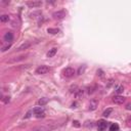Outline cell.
Wrapping results in <instances>:
<instances>
[{"label":"cell","instance_id":"obj_1","mask_svg":"<svg viewBox=\"0 0 131 131\" xmlns=\"http://www.w3.org/2000/svg\"><path fill=\"white\" fill-rule=\"evenodd\" d=\"M48 72H49V68L44 65L40 66V67L36 69V74H38V75H44V74H47Z\"/></svg>","mask_w":131,"mask_h":131},{"label":"cell","instance_id":"obj_2","mask_svg":"<svg viewBox=\"0 0 131 131\" xmlns=\"http://www.w3.org/2000/svg\"><path fill=\"white\" fill-rule=\"evenodd\" d=\"M63 74H64V76L65 77H67V78H71V77H73L74 76V74H75V70L73 68H71V67H68V68H66L65 70L63 71Z\"/></svg>","mask_w":131,"mask_h":131},{"label":"cell","instance_id":"obj_3","mask_svg":"<svg viewBox=\"0 0 131 131\" xmlns=\"http://www.w3.org/2000/svg\"><path fill=\"white\" fill-rule=\"evenodd\" d=\"M27 4H28V6H30L31 8H37L42 5V2L39 1V0H34V1H28Z\"/></svg>","mask_w":131,"mask_h":131},{"label":"cell","instance_id":"obj_4","mask_svg":"<svg viewBox=\"0 0 131 131\" xmlns=\"http://www.w3.org/2000/svg\"><path fill=\"white\" fill-rule=\"evenodd\" d=\"M113 102L116 105H122L123 102H125V97L121 95H116L113 97Z\"/></svg>","mask_w":131,"mask_h":131},{"label":"cell","instance_id":"obj_5","mask_svg":"<svg viewBox=\"0 0 131 131\" xmlns=\"http://www.w3.org/2000/svg\"><path fill=\"white\" fill-rule=\"evenodd\" d=\"M65 17H66V11L65 10H58V11L53 13V17L57 18V20H63Z\"/></svg>","mask_w":131,"mask_h":131},{"label":"cell","instance_id":"obj_6","mask_svg":"<svg viewBox=\"0 0 131 131\" xmlns=\"http://www.w3.org/2000/svg\"><path fill=\"white\" fill-rule=\"evenodd\" d=\"M3 38H4V40L7 43H10L12 40H13V34L11 32H7V33L4 34V37H3Z\"/></svg>","mask_w":131,"mask_h":131},{"label":"cell","instance_id":"obj_7","mask_svg":"<svg viewBox=\"0 0 131 131\" xmlns=\"http://www.w3.org/2000/svg\"><path fill=\"white\" fill-rule=\"evenodd\" d=\"M107 122H105V120H100V121H98V124H97V126H98V129L100 130V131H104L105 128H107Z\"/></svg>","mask_w":131,"mask_h":131},{"label":"cell","instance_id":"obj_8","mask_svg":"<svg viewBox=\"0 0 131 131\" xmlns=\"http://www.w3.org/2000/svg\"><path fill=\"white\" fill-rule=\"evenodd\" d=\"M97 105H98V102L97 100H95V99H92L91 101H90V105H89V110L90 111H94L96 107H97Z\"/></svg>","mask_w":131,"mask_h":131},{"label":"cell","instance_id":"obj_9","mask_svg":"<svg viewBox=\"0 0 131 131\" xmlns=\"http://www.w3.org/2000/svg\"><path fill=\"white\" fill-rule=\"evenodd\" d=\"M31 46V43H29V42H26V43H23L20 47L17 48V50L18 51H21V50H25V49H27V48H29Z\"/></svg>","mask_w":131,"mask_h":131},{"label":"cell","instance_id":"obj_10","mask_svg":"<svg viewBox=\"0 0 131 131\" xmlns=\"http://www.w3.org/2000/svg\"><path fill=\"white\" fill-rule=\"evenodd\" d=\"M57 48H51L50 50L47 52V57H53L54 55L57 54Z\"/></svg>","mask_w":131,"mask_h":131},{"label":"cell","instance_id":"obj_11","mask_svg":"<svg viewBox=\"0 0 131 131\" xmlns=\"http://www.w3.org/2000/svg\"><path fill=\"white\" fill-rule=\"evenodd\" d=\"M58 32H60V30L57 29V28H48V29H47V33L48 34H51V35L57 34Z\"/></svg>","mask_w":131,"mask_h":131},{"label":"cell","instance_id":"obj_12","mask_svg":"<svg viewBox=\"0 0 131 131\" xmlns=\"http://www.w3.org/2000/svg\"><path fill=\"white\" fill-rule=\"evenodd\" d=\"M47 102H48V99L47 98H46V97H42V98H40L39 100H38V105H40V107H43V105H45Z\"/></svg>","mask_w":131,"mask_h":131},{"label":"cell","instance_id":"obj_13","mask_svg":"<svg viewBox=\"0 0 131 131\" xmlns=\"http://www.w3.org/2000/svg\"><path fill=\"white\" fill-rule=\"evenodd\" d=\"M33 113L35 114V115H38V114H42V113H44V112H43V108H42V107H36V108L33 110Z\"/></svg>","mask_w":131,"mask_h":131},{"label":"cell","instance_id":"obj_14","mask_svg":"<svg viewBox=\"0 0 131 131\" xmlns=\"http://www.w3.org/2000/svg\"><path fill=\"white\" fill-rule=\"evenodd\" d=\"M112 113H113V109H112V108H108L107 110H105V111L104 112V113H102V116L108 118V117L110 116V115H111Z\"/></svg>","mask_w":131,"mask_h":131},{"label":"cell","instance_id":"obj_15","mask_svg":"<svg viewBox=\"0 0 131 131\" xmlns=\"http://www.w3.org/2000/svg\"><path fill=\"white\" fill-rule=\"evenodd\" d=\"M83 94H84V90H82V89H78L76 92H75V96H76L77 98H80V97H82L83 96Z\"/></svg>","mask_w":131,"mask_h":131},{"label":"cell","instance_id":"obj_16","mask_svg":"<svg viewBox=\"0 0 131 131\" xmlns=\"http://www.w3.org/2000/svg\"><path fill=\"white\" fill-rule=\"evenodd\" d=\"M9 15L8 14H2L1 17H0V21L2 22V23H6V22H8L9 21Z\"/></svg>","mask_w":131,"mask_h":131},{"label":"cell","instance_id":"obj_17","mask_svg":"<svg viewBox=\"0 0 131 131\" xmlns=\"http://www.w3.org/2000/svg\"><path fill=\"white\" fill-rule=\"evenodd\" d=\"M110 131H119V125L118 124H112L110 126Z\"/></svg>","mask_w":131,"mask_h":131},{"label":"cell","instance_id":"obj_18","mask_svg":"<svg viewBox=\"0 0 131 131\" xmlns=\"http://www.w3.org/2000/svg\"><path fill=\"white\" fill-rule=\"evenodd\" d=\"M10 46H11V43H7V44H6V45L2 46V48H1V51H2V52L6 51V50H7V49H9V48H10Z\"/></svg>","mask_w":131,"mask_h":131},{"label":"cell","instance_id":"obj_19","mask_svg":"<svg viewBox=\"0 0 131 131\" xmlns=\"http://www.w3.org/2000/svg\"><path fill=\"white\" fill-rule=\"evenodd\" d=\"M123 91H124V87H123V86H119V87L117 88V90H116V92L118 93V95H119L120 93H122Z\"/></svg>","mask_w":131,"mask_h":131},{"label":"cell","instance_id":"obj_20","mask_svg":"<svg viewBox=\"0 0 131 131\" xmlns=\"http://www.w3.org/2000/svg\"><path fill=\"white\" fill-rule=\"evenodd\" d=\"M84 69H85V66H83V68H82V67H80L79 71H78V74H79V75L82 74V73H83V71H84Z\"/></svg>","mask_w":131,"mask_h":131},{"label":"cell","instance_id":"obj_21","mask_svg":"<svg viewBox=\"0 0 131 131\" xmlns=\"http://www.w3.org/2000/svg\"><path fill=\"white\" fill-rule=\"evenodd\" d=\"M9 100H10V97H9V96H5L4 99H3V101H4L5 104H7V102H9Z\"/></svg>","mask_w":131,"mask_h":131},{"label":"cell","instance_id":"obj_22","mask_svg":"<svg viewBox=\"0 0 131 131\" xmlns=\"http://www.w3.org/2000/svg\"><path fill=\"white\" fill-rule=\"evenodd\" d=\"M45 115H44V113H42V114H38V115H36V117L37 118H43Z\"/></svg>","mask_w":131,"mask_h":131},{"label":"cell","instance_id":"obj_23","mask_svg":"<svg viewBox=\"0 0 131 131\" xmlns=\"http://www.w3.org/2000/svg\"><path fill=\"white\" fill-rule=\"evenodd\" d=\"M126 110L131 111V104H127V105H126Z\"/></svg>","mask_w":131,"mask_h":131},{"label":"cell","instance_id":"obj_24","mask_svg":"<svg viewBox=\"0 0 131 131\" xmlns=\"http://www.w3.org/2000/svg\"><path fill=\"white\" fill-rule=\"evenodd\" d=\"M74 125L76 126V127H80V124H79V122H78V121H74Z\"/></svg>","mask_w":131,"mask_h":131},{"label":"cell","instance_id":"obj_25","mask_svg":"<svg viewBox=\"0 0 131 131\" xmlns=\"http://www.w3.org/2000/svg\"><path fill=\"white\" fill-rule=\"evenodd\" d=\"M31 114H32V112H28V113H27V115H26V116H25V118H26V119H27V118H29V117L31 116Z\"/></svg>","mask_w":131,"mask_h":131}]
</instances>
